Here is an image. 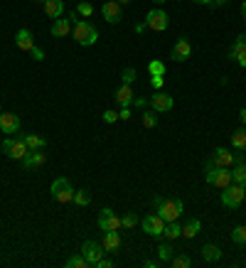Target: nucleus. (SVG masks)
I'll list each match as a JSON object with an SVG mask.
<instances>
[{"label": "nucleus", "instance_id": "obj_1", "mask_svg": "<svg viewBox=\"0 0 246 268\" xmlns=\"http://www.w3.org/2000/svg\"><path fill=\"white\" fill-rule=\"evenodd\" d=\"M71 35H74V40H76L81 47H91V45H96V40H99V30H96L91 22H86V20L74 22Z\"/></svg>", "mask_w": 246, "mask_h": 268}, {"label": "nucleus", "instance_id": "obj_2", "mask_svg": "<svg viewBox=\"0 0 246 268\" xmlns=\"http://www.w3.org/2000/svg\"><path fill=\"white\" fill-rule=\"evenodd\" d=\"M204 170H207V182L209 185H214V187H229L232 182H234V177H232V172L227 170V167H214L212 165V160H207V165H204Z\"/></svg>", "mask_w": 246, "mask_h": 268}, {"label": "nucleus", "instance_id": "obj_3", "mask_svg": "<svg viewBox=\"0 0 246 268\" xmlns=\"http://www.w3.org/2000/svg\"><path fill=\"white\" fill-rule=\"evenodd\" d=\"M158 216H163V221H178L183 216V202L170 197V200H160L155 204Z\"/></svg>", "mask_w": 246, "mask_h": 268}, {"label": "nucleus", "instance_id": "obj_4", "mask_svg": "<svg viewBox=\"0 0 246 268\" xmlns=\"http://www.w3.org/2000/svg\"><path fill=\"white\" fill-rule=\"evenodd\" d=\"M242 202H246V187L244 185L232 182L229 187L222 190V204H224L227 209H237V207H242Z\"/></svg>", "mask_w": 246, "mask_h": 268}, {"label": "nucleus", "instance_id": "obj_5", "mask_svg": "<svg viewBox=\"0 0 246 268\" xmlns=\"http://www.w3.org/2000/svg\"><path fill=\"white\" fill-rule=\"evenodd\" d=\"M2 150H5L12 160H22V158L30 153L25 138H20V140H15V138H5V140H2Z\"/></svg>", "mask_w": 246, "mask_h": 268}, {"label": "nucleus", "instance_id": "obj_6", "mask_svg": "<svg viewBox=\"0 0 246 268\" xmlns=\"http://www.w3.org/2000/svg\"><path fill=\"white\" fill-rule=\"evenodd\" d=\"M52 197L57 202H71L74 200V187H71V182L66 180V177H57L55 182H52Z\"/></svg>", "mask_w": 246, "mask_h": 268}, {"label": "nucleus", "instance_id": "obj_7", "mask_svg": "<svg viewBox=\"0 0 246 268\" xmlns=\"http://www.w3.org/2000/svg\"><path fill=\"white\" fill-rule=\"evenodd\" d=\"M168 25H170V20H168L165 10H160V7H155V10H150V12L145 15V27H150V30H155V32L168 30Z\"/></svg>", "mask_w": 246, "mask_h": 268}, {"label": "nucleus", "instance_id": "obj_8", "mask_svg": "<svg viewBox=\"0 0 246 268\" xmlns=\"http://www.w3.org/2000/svg\"><path fill=\"white\" fill-rule=\"evenodd\" d=\"M96 224H99V229H101V231H119V229L123 226L121 216H116V214H114V209H109V207H106V209H101V214H99V221H96Z\"/></svg>", "mask_w": 246, "mask_h": 268}, {"label": "nucleus", "instance_id": "obj_9", "mask_svg": "<svg viewBox=\"0 0 246 268\" xmlns=\"http://www.w3.org/2000/svg\"><path fill=\"white\" fill-rule=\"evenodd\" d=\"M143 231L148 234V236H163V231H165V221H163V216H158V214H150V216H143Z\"/></svg>", "mask_w": 246, "mask_h": 268}, {"label": "nucleus", "instance_id": "obj_10", "mask_svg": "<svg viewBox=\"0 0 246 268\" xmlns=\"http://www.w3.org/2000/svg\"><path fill=\"white\" fill-rule=\"evenodd\" d=\"M81 254H84V259L89 261V266H96V264L104 259V244H99V241H84Z\"/></svg>", "mask_w": 246, "mask_h": 268}, {"label": "nucleus", "instance_id": "obj_11", "mask_svg": "<svg viewBox=\"0 0 246 268\" xmlns=\"http://www.w3.org/2000/svg\"><path fill=\"white\" fill-rule=\"evenodd\" d=\"M212 165L214 167H229V165H234V162H239V158L232 153V150H227V148H217L214 153H212Z\"/></svg>", "mask_w": 246, "mask_h": 268}, {"label": "nucleus", "instance_id": "obj_12", "mask_svg": "<svg viewBox=\"0 0 246 268\" xmlns=\"http://www.w3.org/2000/svg\"><path fill=\"white\" fill-rule=\"evenodd\" d=\"M101 12H104V20L111 22V25H116V22H121L123 20V10L116 0H106L104 7H101Z\"/></svg>", "mask_w": 246, "mask_h": 268}, {"label": "nucleus", "instance_id": "obj_13", "mask_svg": "<svg viewBox=\"0 0 246 268\" xmlns=\"http://www.w3.org/2000/svg\"><path fill=\"white\" fill-rule=\"evenodd\" d=\"M150 106H153L155 113H165V111L173 108V96H168V94H163V91H155V94L150 96Z\"/></svg>", "mask_w": 246, "mask_h": 268}, {"label": "nucleus", "instance_id": "obj_14", "mask_svg": "<svg viewBox=\"0 0 246 268\" xmlns=\"http://www.w3.org/2000/svg\"><path fill=\"white\" fill-rule=\"evenodd\" d=\"M0 131L5 135H15L20 131V118L15 113H0Z\"/></svg>", "mask_w": 246, "mask_h": 268}, {"label": "nucleus", "instance_id": "obj_15", "mask_svg": "<svg viewBox=\"0 0 246 268\" xmlns=\"http://www.w3.org/2000/svg\"><path fill=\"white\" fill-rule=\"evenodd\" d=\"M189 54H192V45L183 37V40L175 42V47H173V52H170V59H175V62H184V59H189Z\"/></svg>", "mask_w": 246, "mask_h": 268}, {"label": "nucleus", "instance_id": "obj_16", "mask_svg": "<svg viewBox=\"0 0 246 268\" xmlns=\"http://www.w3.org/2000/svg\"><path fill=\"white\" fill-rule=\"evenodd\" d=\"M15 45L22 50V52H32V47H35V37H32V32L30 30H17L15 32Z\"/></svg>", "mask_w": 246, "mask_h": 268}, {"label": "nucleus", "instance_id": "obj_17", "mask_svg": "<svg viewBox=\"0 0 246 268\" xmlns=\"http://www.w3.org/2000/svg\"><path fill=\"white\" fill-rule=\"evenodd\" d=\"M45 160H47V158H45V153H42V148H40V150H30L20 162H22V167L30 170V167H40V165H45Z\"/></svg>", "mask_w": 246, "mask_h": 268}, {"label": "nucleus", "instance_id": "obj_18", "mask_svg": "<svg viewBox=\"0 0 246 268\" xmlns=\"http://www.w3.org/2000/svg\"><path fill=\"white\" fill-rule=\"evenodd\" d=\"M45 12H47V17H52V20L64 17V0H47V2H45Z\"/></svg>", "mask_w": 246, "mask_h": 268}, {"label": "nucleus", "instance_id": "obj_19", "mask_svg": "<svg viewBox=\"0 0 246 268\" xmlns=\"http://www.w3.org/2000/svg\"><path fill=\"white\" fill-rule=\"evenodd\" d=\"M121 249V236L119 231H104V251H119Z\"/></svg>", "mask_w": 246, "mask_h": 268}, {"label": "nucleus", "instance_id": "obj_20", "mask_svg": "<svg viewBox=\"0 0 246 268\" xmlns=\"http://www.w3.org/2000/svg\"><path fill=\"white\" fill-rule=\"evenodd\" d=\"M202 259H204L207 264H217V261L222 259V249L214 246V244H204V246H202Z\"/></svg>", "mask_w": 246, "mask_h": 268}, {"label": "nucleus", "instance_id": "obj_21", "mask_svg": "<svg viewBox=\"0 0 246 268\" xmlns=\"http://www.w3.org/2000/svg\"><path fill=\"white\" fill-rule=\"evenodd\" d=\"M133 99H135V96H133V89H130V84H123L121 89L116 91V101H119L121 106H130V104H133Z\"/></svg>", "mask_w": 246, "mask_h": 268}, {"label": "nucleus", "instance_id": "obj_22", "mask_svg": "<svg viewBox=\"0 0 246 268\" xmlns=\"http://www.w3.org/2000/svg\"><path fill=\"white\" fill-rule=\"evenodd\" d=\"M199 229H202V221L199 219H187L183 226V236L184 239H194L199 234Z\"/></svg>", "mask_w": 246, "mask_h": 268}, {"label": "nucleus", "instance_id": "obj_23", "mask_svg": "<svg viewBox=\"0 0 246 268\" xmlns=\"http://www.w3.org/2000/svg\"><path fill=\"white\" fill-rule=\"evenodd\" d=\"M69 32H71V22L69 20H64V17L55 20V25H52V35L55 37H66Z\"/></svg>", "mask_w": 246, "mask_h": 268}, {"label": "nucleus", "instance_id": "obj_24", "mask_svg": "<svg viewBox=\"0 0 246 268\" xmlns=\"http://www.w3.org/2000/svg\"><path fill=\"white\" fill-rule=\"evenodd\" d=\"M163 236H168L170 241H173V239H180V236H183V226H180L178 221H165V231H163Z\"/></svg>", "mask_w": 246, "mask_h": 268}, {"label": "nucleus", "instance_id": "obj_25", "mask_svg": "<svg viewBox=\"0 0 246 268\" xmlns=\"http://www.w3.org/2000/svg\"><path fill=\"white\" fill-rule=\"evenodd\" d=\"M232 177H234V182L237 185H244L246 187V162H237V167H234V172H232Z\"/></svg>", "mask_w": 246, "mask_h": 268}, {"label": "nucleus", "instance_id": "obj_26", "mask_svg": "<svg viewBox=\"0 0 246 268\" xmlns=\"http://www.w3.org/2000/svg\"><path fill=\"white\" fill-rule=\"evenodd\" d=\"M25 143H27L30 150H40V148H45V138H42V135H35V133L25 135Z\"/></svg>", "mask_w": 246, "mask_h": 268}, {"label": "nucleus", "instance_id": "obj_27", "mask_svg": "<svg viewBox=\"0 0 246 268\" xmlns=\"http://www.w3.org/2000/svg\"><path fill=\"white\" fill-rule=\"evenodd\" d=\"M232 241L237 246H246V226H234L232 229Z\"/></svg>", "mask_w": 246, "mask_h": 268}, {"label": "nucleus", "instance_id": "obj_28", "mask_svg": "<svg viewBox=\"0 0 246 268\" xmlns=\"http://www.w3.org/2000/svg\"><path fill=\"white\" fill-rule=\"evenodd\" d=\"M242 52H246V35H239V37H237V42H234V47H232L229 57L234 59V57H237V54H242Z\"/></svg>", "mask_w": 246, "mask_h": 268}, {"label": "nucleus", "instance_id": "obj_29", "mask_svg": "<svg viewBox=\"0 0 246 268\" xmlns=\"http://www.w3.org/2000/svg\"><path fill=\"white\" fill-rule=\"evenodd\" d=\"M148 74H150V76H158V74L165 76V64H163L160 59H153V62L148 64Z\"/></svg>", "mask_w": 246, "mask_h": 268}, {"label": "nucleus", "instance_id": "obj_30", "mask_svg": "<svg viewBox=\"0 0 246 268\" xmlns=\"http://www.w3.org/2000/svg\"><path fill=\"white\" fill-rule=\"evenodd\" d=\"M232 145L237 150H246V131H237V133L232 135Z\"/></svg>", "mask_w": 246, "mask_h": 268}, {"label": "nucleus", "instance_id": "obj_31", "mask_svg": "<svg viewBox=\"0 0 246 268\" xmlns=\"http://www.w3.org/2000/svg\"><path fill=\"white\" fill-rule=\"evenodd\" d=\"M66 268H86L89 266V261L84 259V254L81 256H71V259H66V264H64Z\"/></svg>", "mask_w": 246, "mask_h": 268}, {"label": "nucleus", "instance_id": "obj_32", "mask_svg": "<svg viewBox=\"0 0 246 268\" xmlns=\"http://www.w3.org/2000/svg\"><path fill=\"white\" fill-rule=\"evenodd\" d=\"M76 12H79L81 17H91V15H94V5L86 2V0H81V2L76 5Z\"/></svg>", "mask_w": 246, "mask_h": 268}, {"label": "nucleus", "instance_id": "obj_33", "mask_svg": "<svg viewBox=\"0 0 246 268\" xmlns=\"http://www.w3.org/2000/svg\"><path fill=\"white\" fill-rule=\"evenodd\" d=\"M158 259L165 264V261H170L173 259V246L170 244H160V249H158Z\"/></svg>", "mask_w": 246, "mask_h": 268}, {"label": "nucleus", "instance_id": "obj_34", "mask_svg": "<svg viewBox=\"0 0 246 268\" xmlns=\"http://www.w3.org/2000/svg\"><path fill=\"white\" fill-rule=\"evenodd\" d=\"M74 204H79V207H86L89 202H91V195L89 192H84V190H79V192H74Z\"/></svg>", "mask_w": 246, "mask_h": 268}, {"label": "nucleus", "instance_id": "obj_35", "mask_svg": "<svg viewBox=\"0 0 246 268\" xmlns=\"http://www.w3.org/2000/svg\"><path fill=\"white\" fill-rule=\"evenodd\" d=\"M155 123H158V113L155 111H145L143 113V126L145 128H155Z\"/></svg>", "mask_w": 246, "mask_h": 268}, {"label": "nucleus", "instance_id": "obj_36", "mask_svg": "<svg viewBox=\"0 0 246 268\" xmlns=\"http://www.w3.org/2000/svg\"><path fill=\"white\" fill-rule=\"evenodd\" d=\"M170 264H173V268H189L192 266L189 256H175V259H170Z\"/></svg>", "mask_w": 246, "mask_h": 268}, {"label": "nucleus", "instance_id": "obj_37", "mask_svg": "<svg viewBox=\"0 0 246 268\" xmlns=\"http://www.w3.org/2000/svg\"><path fill=\"white\" fill-rule=\"evenodd\" d=\"M121 224H123V229H133V226L138 224V214H133V212L125 214V216L121 219Z\"/></svg>", "mask_w": 246, "mask_h": 268}, {"label": "nucleus", "instance_id": "obj_38", "mask_svg": "<svg viewBox=\"0 0 246 268\" xmlns=\"http://www.w3.org/2000/svg\"><path fill=\"white\" fill-rule=\"evenodd\" d=\"M121 79H123V84H133V79H135V69L125 67L123 69V74H121Z\"/></svg>", "mask_w": 246, "mask_h": 268}, {"label": "nucleus", "instance_id": "obj_39", "mask_svg": "<svg viewBox=\"0 0 246 268\" xmlns=\"http://www.w3.org/2000/svg\"><path fill=\"white\" fill-rule=\"evenodd\" d=\"M150 84H153V89H155V91H160V89H163V84H165V76H160V74H158V76H150Z\"/></svg>", "mask_w": 246, "mask_h": 268}, {"label": "nucleus", "instance_id": "obj_40", "mask_svg": "<svg viewBox=\"0 0 246 268\" xmlns=\"http://www.w3.org/2000/svg\"><path fill=\"white\" fill-rule=\"evenodd\" d=\"M119 121V111H104V123H116Z\"/></svg>", "mask_w": 246, "mask_h": 268}, {"label": "nucleus", "instance_id": "obj_41", "mask_svg": "<svg viewBox=\"0 0 246 268\" xmlns=\"http://www.w3.org/2000/svg\"><path fill=\"white\" fill-rule=\"evenodd\" d=\"M30 54H32V57H35V62H42V59H45V52H42V50H40V47H37V45H35V47H32V52H30Z\"/></svg>", "mask_w": 246, "mask_h": 268}, {"label": "nucleus", "instance_id": "obj_42", "mask_svg": "<svg viewBox=\"0 0 246 268\" xmlns=\"http://www.w3.org/2000/svg\"><path fill=\"white\" fill-rule=\"evenodd\" d=\"M119 118H121V121H128V118H130V108H128V106H123L121 111H119Z\"/></svg>", "mask_w": 246, "mask_h": 268}, {"label": "nucleus", "instance_id": "obj_43", "mask_svg": "<svg viewBox=\"0 0 246 268\" xmlns=\"http://www.w3.org/2000/svg\"><path fill=\"white\" fill-rule=\"evenodd\" d=\"M148 101H150V99H143V96H140V99H133V106H135V108H143Z\"/></svg>", "mask_w": 246, "mask_h": 268}, {"label": "nucleus", "instance_id": "obj_44", "mask_svg": "<svg viewBox=\"0 0 246 268\" xmlns=\"http://www.w3.org/2000/svg\"><path fill=\"white\" fill-rule=\"evenodd\" d=\"M234 62H237V64H242V67L246 69V52H242V54H237V57H234Z\"/></svg>", "mask_w": 246, "mask_h": 268}, {"label": "nucleus", "instance_id": "obj_45", "mask_svg": "<svg viewBox=\"0 0 246 268\" xmlns=\"http://www.w3.org/2000/svg\"><path fill=\"white\" fill-rule=\"evenodd\" d=\"M66 20H69V22H79V12H76V10H74V12H69V15H66Z\"/></svg>", "mask_w": 246, "mask_h": 268}, {"label": "nucleus", "instance_id": "obj_46", "mask_svg": "<svg viewBox=\"0 0 246 268\" xmlns=\"http://www.w3.org/2000/svg\"><path fill=\"white\" fill-rule=\"evenodd\" d=\"M96 266H99V268H111V266H114V261H104V259H101Z\"/></svg>", "mask_w": 246, "mask_h": 268}, {"label": "nucleus", "instance_id": "obj_47", "mask_svg": "<svg viewBox=\"0 0 246 268\" xmlns=\"http://www.w3.org/2000/svg\"><path fill=\"white\" fill-rule=\"evenodd\" d=\"M227 2H229V0H212L214 7H222V5H227Z\"/></svg>", "mask_w": 246, "mask_h": 268}, {"label": "nucleus", "instance_id": "obj_48", "mask_svg": "<svg viewBox=\"0 0 246 268\" xmlns=\"http://www.w3.org/2000/svg\"><path fill=\"white\" fill-rule=\"evenodd\" d=\"M239 118H242V123H246V106L239 111Z\"/></svg>", "mask_w": 246, "mask_h": 268}, {"label": "nucleus", "instance_id": "obj_49", "mask_svg": "<svg viewBox=\"0 0 246 268\" xmlns=\"http://www.w3.org/2000/svg\"><path fill=\"white\" fill-rule=\"evenodd\" d=\"M194 2H199V5H212V0H194Z\"/></svg>", "mask_w": 246, "mask_h": 268}, {"label": "nucleus", "instance_id": "obj_50", "mask_svg": "<svg viewBox=\"0 0 246 268\" xmlns=\"http://www.w3.org/2000/svg\"><path fill=\"white\" fill-rule=\"evenodd\" d=\"M116 2H119V5H128L130 0H116Z\"/></svg>", "mask_w": 246, "mask_h": 268}, {"label": "nucleus", "instance_id": "obj_51", "mask_svg": "<svg viewBox=\"0 0 246 268\" xmlns=\"http://www.w3.org/2000/svg\"><path fill=\"white\" fill-rule=\"evenodd\" d=\"M242 12H244V20H246V0H244V5H242Z\"/></svg>", "mask_w": 246, "mask_h": 268}, {"label": "nucleus", "instance_id": "obj_52", "mask_svg": "<svg viewBox=\"0 0 246 268\" xmlns=\"http://www.w3.org/2000/svg\"><path fill=\"white\" fill-rule=\"evenodd\" d=\"M153 2H155V5H163V2H168V0H153Z\"/></svg>", "mask_w": 246, "mask_h": 268}, {"label": "nucleus", "instance_id": "obj_53", "mask_svg": "<svg viewBox=\"0 0 246 268\" xmlns=\"http://www.w3.org/2000/svg\"><path fill=\"white\" fill-rule=\"evenodd\" d=\"M37 2H47V0H37Z\"/></svg>", "mask_w": 246, "mask_h": 268}, {"label": "nucleus", "instance_id": "obj_54", "mask_svg": "<svg viewBox=\"0 0 246 268\" xmlns=\"http://www.w3.org/2000/svg\"><path fill=\"white\" fill-rule=\"evenodd\" d=\"M0 113H2V108H0Z\"/></svg>", "mask_w": 246, "mask_h": 268}]
</instances>
